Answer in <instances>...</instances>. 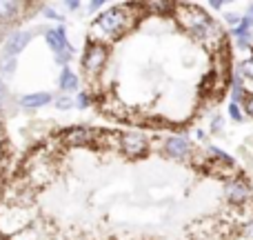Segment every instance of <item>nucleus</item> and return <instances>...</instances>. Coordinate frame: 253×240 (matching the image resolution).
<instances>
[{
    "mask_svg": "<svg viewBox=\"0 0 253 240\" xmlns=\"http://www.w3.org/2000/svg\"><path fill=\"white\" fill-rule=\"evenodd\" d=\"M175 20L178 25L187 31L189 36H193L196 40L205 45H215L222 43V31H220L218 22L209 16L202 7L189 2H178L175 4Z\"/></svg>",
    "mask_w": 253,
    "mask_h": 240,
    "instance_id": "1",
    "label": "nucleus"
},
{
    "mask_svg": "<svg viewBox=\"0 0 253 240\" xmlns=\"http://www.w3.org/2000/svg\"><path fill=\"white\" fill-rule=\"evenodd\" d=\"M131 4H114V7L100 11L93 18V31H96L98 40H118L120 36H125L133 25L135 13L129 11Z\"/></svg>",
    "mask_w": 253,
    "mask_h": 240,
    "instance_id": "2",
    "label": "nucleus"
},
{
    "mask_svg": "<svg viewBox=\"0 0 253 240\" xmlns=\"http://www.w3.org/2000/svg\"><path fill=\"white\" fill-rule=\"evenodd\" d=\"M109 56H111L109 43H105V40H98V38H93V36H89L87 43H84L83 58H80L83 74L87 76V78L96 80L98 76H102V71H105L107 62H109Z\"/></svg>",
    "mask_w": 253,
    "mask_h": 240,
    "instance_id": "3",
    "label": "nucleus"
},
{
    "mask_svg": "<svg viewBox=\"0 0 253 240\" xmlns=\"http://www.w3.org/2000/svg\"><path fill=\"white\" fill-rule=\"evenodd\" d=\"M118 149L129 160H142L151 151V140L142 131H123L118 134Z\"/></svg>",
    "mask_w": 253,
    "mask_h": 240,
    "instance_id": "4",
    "label": "nucleus"
},
{
    "mask_svg": "<svg viewBox=\"0 0 253 240\" xmlns=\"http://www.w3.org/2000/svg\"><path fill=\"white\" fill-rule=\"evenodd\" d=\"M162 153H165L167 158H171V160H189L193 153V143L187 138V136H169V138H165V143H162Z\"/></svg>",
    "mask_w": 253,
    "mask_h": 240,
    "instance_id": "5",
    "label": "nucleus"
},
{
    "mask_svg": "<svg viewBox=\"0 0 253 240\" xmlns=\"http://www.w3.org/2000/svg\"><path fill=\"white\" fill-rule=\"evenodd\" d=\"M251 187L245 178H231L224 185V198H227L229 205L233 207H242L251 200Z\"/></svg>",
    "mask_w": 253,
    "mask_h": 240,
    "instance_id": "6",
    "label": "nucleus"
},
{
    "mask_svg": "<svg viewBox=\"0 0 253 240\" xmlns=\"http://www.w3.org/2000/svg\"><path fill=\"white\" fill-rule=\"evenodd\" d=\"M31 38H34V34H31L29 29H16V31H11V34L4 38L2 53H4V56H13V58H16L18 53L27 49V45L31 43Z\"/></svg>",
    "mask_w": 253,
    "mask_h": 240,
    "instance_id": "7",
    "label": "nucleus"
},
{
    "mask_svg": "<svg viewBox=\"0 0 253 240\" xmlns=\"http://www.w3.org/2000/svg\"><path fill=\"white\" fill-rule=\"evenodd\" d=\"M96 131L91 127H69V129L62 131V138L67 144L71 147H84V144H91L96 140Z\"/></svg>",
    "mask_w": 253,
    "mask_h": 240,
    "instance_id": "8",
    "label": "nucleus"
},
{
    "mask_svg": "<svg viewBox=\"0 0 253 240\" xmlns=\"http://www.w3.org/2000/svg\"><path fill=\"white\" fill-rule=\"evenodd\" d=\"M44 40H47V45H49V47H51L53 56L71 47V45H69V40H67V29H65V27H62V25L51 27V29H47V31H44Z\"/></svg>",
    "mask_w": 253,
    "mask_h": 240,
    "instance_id": "9",
    "label": "nucleus"
},
{
    "mask_svg": "<svg viewBox=\"0 0 253 240\" xmlns=\"http://www.w3.org/2000/svg\"><path fill=\"white\" fill-rule=\"evenodd\" d=\"M25 2H13V0H0V27H7L20 18Z\"/></svg>",
    "mask_w": 253,
    "mask_h": 240,
    "instance_id": "10",
    "label": "nucleus"
},
{
    "mask_svg": "<svg viewBox=\"0 0 253 240\" xmlns=\"http://www.w3.org/2000/svg\"><path fill=\"white\" fill-rule=\"evenodd\" d=\"M56 98L49 92H34V94H25L20 98V107L22 109H42V107L51 105Z\"/></svg>",
    "mask_w": 253,
    "mask_h": 240,
    "instance_id": "11",
    "label": "nucleus"
},
{
    "mask_svg": "<svg viewBox=\"0 0 253 240\" xmlns=\"http://www.w3.org/2000/svg\"><path fill=\"white\" fill-rule=\"evenodd\" d=\"M58 87H60V92L62 94H74V92H78V87H80V78H78V74H76L71 67H62L60 69V76H58Z\"/></svg>",
    "mask_w": 253,
    "mask_h": 240,
    "instance_id": "12",
    "label": "nucleus"
},
{
    "mask_svg": "<svg viewBox=\"0 0 253 240\" xmlns=\"http://www.w3.org/2000/svg\"><path fill=\"white\" fill-rule=\"evenodd\" d=\"M16 67H18V60L13 56H0V74L2 76H11L13 71H16Z\"/></svg>",
    "mask_w": 253,
    "mask_h": 240,
    "instance_id": "13",
    "label": "nucleus"
},
{
    "mask_svg": "<svg viewBox=\"0 0 253 240\" xmlns=\"http://www.w3.org/2000/svg\"><path fill=\"white\" fill-rule=\"evenodd\" d=\"M53 107H56V109H60V111H69L71 107H76V100L71 96H58L56 100H53Z\"/></svg>",
    "mask_w": 253,
    "mask_h": 240,
    "instance_id": "14",
    "label": "nucleus"
},
{
    "mask_svg": "<svg viewBox=\"0 0 253 240\" xmlns=\"http://www.w3.org/2000/svg\"><path fill=\"white\" fill-rule=\"evenodd\" d=\"M227 111H229V118H231L233 122H242V120H245V111H242V105H238V102H231Z\"/></svg>",
    "mask_w": 253,
    "mask_h": 240,
    "instance_id": "15",
    "label": "nucleus"
},
{
    "mask_svg": "<svg viewBox=\"0 0 253 240\" xmlns=\"http://www.w3.org/2000/svg\"><path fill=\"white\" fill-rule=\"evenodd\" d=\"M238 71H240L242 78L253 80V56H251V58H247V60L240 65V69H238Z\"/></svg>",
    "mask_w": 253,
    "mask_h": 240,
    "instance_id": "16",
    "label": "nucleus"
},
{
    "mask_svg": "<svg viewBox=\"0 0 253 240\" xmlns=\"http://www.w3.org/2000/svg\"><path fill=\"white\" fill-rule=\"evenodd\" d=\"M76 107H78V109H87V107H91V96H89V94H78V96H76Z\"/></svg>",
    "mask_w": 253,
    "mask_h": 240,
    "instance_id": "17",
    "label": "nucleus"
},
{
    "mask_svg": "<svg viewBox=\"0 0 253 240\" xmlns=\"http://www.w3.org/2000/svg\"><path fill=\"white\" fill-rule=\"evenodd\" d=\"M42 13H44V18H49V20H58V22L65 20V16H60V13L51 7H42Z\"/></svg>",
    "mask_w": 253,
    "mask_h": 240,
    "instance_id": "18",
    "label": "nucleus"
},
{
    "mask_svg": "<svg viewBox=\"0 0 253 240\" xmlns=\"http://www.w3.org/2000/svg\"><path fill=\"white\" fill-rule=\"evenodd\" d=\"M242 18H245V16H240V13H224V20H227L233 29H236V27L242 22Z\"/></svg>",
    "mask_w": 253,
    "mask_h": 240,
    "instance_id": "19",
    "label": "nucleus"
},
{
    "mask_svg": "<svg viewBox=\"0 0 253 240\" xmlns=\"http://www.w3.org/2000/svg\"><path fill=\"white\" fill-rule=\"evenodd\" d=\"M242 109H245L247 116H251V118H253V96H251V94L247 96V100L242 102Z\"/></svg>",
    "mask_w": 253,
    "mask_h": 240,
    "instance_id": "20",
    "label": "nucleus"
},
{
    "mask_svg": "<svg viewBox=\"0 0 253 240\" xmlns=\"http://www.w3.org/2000/svg\"><path fill=\"white\" fill-rule=\"evenodd\" d=\"M87 7H89V11H91V13H96V11H100V9L105 7V0H96V2H89Z\"/></svg>",
    "mask_w": 253,
    "mask_h": 240,
    "instance_id": "21",
    "label": "nucleus"
},
{
    "mask_svg": "<svg viewBox=\"0 0 253 240\" xmlns=\"http://www.w3.org/2000/svg\"><path fill=\"white\" fill-rule=\"evenodd\" d=\"M9 96V89H7V85H4V80L0 78V105H2V100Z\"/></svg>",
    "mask_w": 253,
    "mask_h": 240,
    "instance_id": "22",
    "label": "nucleus"
},
{
    "mask_svg": "<svg viewBox=\"0 0 253 240\" xmlns=\"http://www.w3.org/2000/svg\"><path fill=\"white\" fill-rule=\"evenodd\" d=\"M211 129H213V131L222 129V118H220V116H215V118H213V125H211Z\"/></svg>",
    "mask_w": 253,
    "mask_h": 240,
    "instance_id": "23",
    "label": "nucleus"
},
{
    "mask_svg": "<svg viewBox=\"0 0 253 240\" xmlns=\"http://www.w3.org/2000/svg\"><path fill=\"white\" fill-rule=\"evenodd\" d=\"M245 234H247V236H249V238L253 240V220H249V223H247V227H245Z\"/></svg>",
    "mask_w": 253,
    "mask_h": 240,
    "instance_id": "24",
    "label": "nucleus"
},
{
    "mask_svg": "<svg viewBox=\"0 0 253 240\" xmlns=\"http://www.w3.org/2000/svg\"><path fill=\"white\" fill-rule=\"evenodd\" d=\"M65 7L69 9V11H76V9H80V2H65Z\"/></svg>",
    "mask_w": 253,
    "mask_h": 240,
    "instance_id": "25",
    "label": "nucleus"
},
{
    "mask_svg": "<svg viewBox=\"0 0 253 240\" xmlns=\"http://www.w3.org/2000/svg\"><path fill=\"white\" fill-rule=\"evenodd\" d=\"M247 18H249V20L253 22V2L249 4V9H247Z\"/></svg>",
    "mask_w": 253,
    "mask_h": 240,
    "instance_id": "26",
    "label": "nucleus"
},
{
    "mask_svg": "<svg viewBox=\"0 0 253 240\" xmlns=\"http://www.w3.org/2000/svg\"><path fill=\"white\" fill-rule=\"evenodd\" d=\"M209 7H211V9H222L224 2H209Z\"/></svg>",
    "mask_w": 253,
    "mask_h": 240,
    "instance_id": "27",
    "label": "nucleus"
},
{
    "mask_svg": "<svg viewBox=\"0 0 253 240\" xmlns=\"http://www.w3.org/2000/svg\"><path fill=\"white\" fill-rule=\"evenodd\" d=\"M0 111H2V105H0Z\"/></svg>",
    "mask_w": 253,
    "mask_h": 240,
    "instance_id": "28",
    "label": "nucleus"
}]
</instances>
